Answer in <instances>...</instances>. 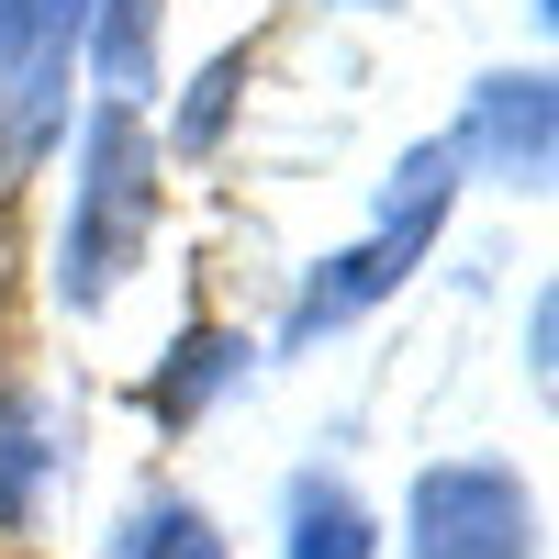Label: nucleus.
Segmentation results:
<instances>
[{"label":"nucleus","instance_id":"7ed1b4c3","mask_svg":"<svg viewBox=\"0 0 559 559\" xmlns=\"http://www.w3.org/2000/svg\"><path fill=\"white\" fill-rule=\"evenodd\" d=\"M448 157H459V179H492V191H548V168H559V90H548V68L471 79V102L448 123Z\"/></svg>","mask_w":559,"mask_h":559},{"label":"nucleus","instance_id":"9b49d317","mask_svg":"<svg viewBox=\"0 0 559 559\" xmlns=\"http://www.w3.org/2000/svg\"><path fill=\"white\" fill-rule=\"evenodd\" d=\"M23 12L34 0H0V79H12V57H23Z\"/></svg>","mask_w":559,"mask_h":559},{"label":"nucleus","instance_id":"20e7f679","mask_svg":"<svg viewBox=\"0 0 559 559\" xmlns=\"http://www.w3.org/2000/svg\"><path fill=\"white\" fill-rule=\"evenodd\" d=\"M426 269V247H403V236H381L369 224L358 247H336V258H313L302 269V292H292V313H280V347H324L336 324H358V313H381L403 280Z\"/></svg>","mask_w":559,"mask_h":559},{"label":"nucleus","instance_id":"9d476101","mask_svg":"<svg viewBox=\"0 0 559 559\" xmlns=\"http://www.w3.org/2000/svg\"><path fill=\"white\" fill-rule=\"evenodd\" d=\"M236 79H247V45H224V57H213V68L191 79V102L168 112V146H179V157H213V146H224V112H236Z\"/></svg>","mask_w":559,"mask_h":559},{"label":"nucleus","instance_id":"f257e3e1","mask_svg":"<svg viewBox=\"0 0 559 559\" xmlns=\"http://www.w3.org/2000/svg\"><path fill=\"white\" fill-rule=\"evenodd\" d=\"M146 236H157V134H146V112L90 102L79 112L68 224H57V302H68V324H102L112 313V292L134 280Z\"/></svg>","mask_w":559,"mask_h":559},{"label":"nucleus","instance_id":"ddd939ff","mask_svg":"<svg viewBox=\"0 0 559 559\" xmlns=\"http://www.w3.org/2000/svg\"><path fill=\"white\" fill-rule=\"evenodd\" d=\"M526 12H537V23H548V12H559V0H526Z\"/></svg>","mask_w":559,"mask_h":559},{"label":"nucleus","instance_id":"423d86ee","mask_svg":"<svg viewBox=\"0 0 559 559\" xmlns=\"http://www.w3.org/2000/svg\"><path fill=\"white\" fill-rule=\"evenodd\" d=\"M280 559H381V515L336 471H292L280 492Z\"/></svg>","mask_w":559,"mask_h":559},{"label":"nucleus","instance_id":"1a4fd4ad","mask_svg":"<svg viewBox=\"0 0 559 559\" xmlns=\"http://www.w3.org/2000/svg\"><path fill=\"white\" fill-rule=\"evenodd\" d=\"M90 559H236V548H224V526H213L179 481H146V492L102 526V548H90Z\"/></svg>","mask_w":559,"mask_h":559},{"label":"nucleus","instance_id":"4468645a","mask_svg":"<svg viewBox=\"0 0 559 559\" xmlns=\"http://www.w3.org/2000/svg\"><path fill=\"white\" fill-rule=\"evenodd\" d=\"M369 12H381V0H369Z\"/></svg>","mask_w":559,"mask_h":559},{"label":"nucleus","instance_id":"39448f33","mask_svg":"<svg viewBox=\"0 0 559 559\" xmlns=\"http://www.w3.org/2000/svg\"><path fill=\"white\" fill-rule=\"evenodd\" d=\"M68 471H79V403H57L45 381H12L0 392V526H34Z\"/></svg>","mask_w":559,"mask_h":559},{"label":"nucleus","instance_id":"f03ea898","mask_svg":"<svg viewBox=\"0 0 559 559\" xmlns=\"http://www.w3.org/2000/svg\"><path fill=\"white\" fill-rule=\"evenodd\" d=\"M403 559H548L537 548V492L503 459H426L403 503Z\"/></svg>","mask_w":559,"mask_h":559},{"label":"nucleus","instance_id":"f8f14e48","mask_svg":"<svg viewBox=\"0 0 559 559\" xmlns=\"http://www.w3.org/2000/svg\"><path fill=\"white\" fill-rule=\"evenodd\" d=\"M23 168H34V157H23V134H12V102H0V191H12Z\"/></svg>","mask_w":559,"mask_h":559},{"label":"nucleus","instance_id":"6e6552de","mask_svg":"<svg viewBox=\"0 0 559 559\" xmlns=\"http://www.w3.org/2000/svg\"><path fill=\"white\" fill-rule=\"evenodd\" d=\"M247 336H236V324H191V336H179L157 369H146V414H157V426H202V414H213V392H236L247 381Z\"/></svg>","mask_w":559,"mask_h":559},{"label":"nucleus","instance_id":"0eeeda50","mask_svg":"<svg viewBox=\"0 0 559 559\" xmlns=\"http://www.w3.org/2000/svg\"><path fill=\"white\" fill-rule=\"evenodd\" d=\"M157 23H168V0H102V12H90V34H79L90 102L146 112V90H157Z\"/></svg>","mask_w":559,"mask_h":559}]
</instances>
